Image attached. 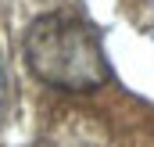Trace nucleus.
<instances>
[{
  "instance_id": "1",
  "label": "nucleus",
  "mask_w": 154,
  "mask_h": 147,
  "mask_svg": "<svg viewBox=\"0 0 154 147\" xmlns=\"http://www.w3.org/2000/svg\"><path fill=\"white\" fill-rule=\"evenodd\" d=\"M25 61L47 86L86 93L108 83V58L97 29L72 11L43 14L25 33Z\"/></svg>"
},
{
  "instance_id": "2",
  "label": "nucleus",
  "mask_w": 154,
  "mask_h": 147,
  "mask_svg": "<svg viewBox=\"0 0 154 147\" xmlns=\"http://www.w3.org/2000/svg\"><path fill=\"white\" fill-rule=\"evenodd\" d=\"M4 97H7V72H4V58H0V108H4Z\"/></svg>"
}]
</instances>
